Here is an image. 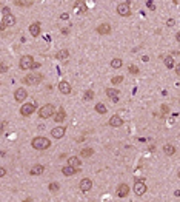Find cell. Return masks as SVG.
<instances>
[{"instance_id":"13","label":"cell","mask_w":180,"mask_h":202,"mask_svg":"<svg viewBox=\"0 0 180 202\" xmlns=\"http://www.w3.org/2000/svg\"><path fill=\"white\" fill-rule=\"evenodd\" d=\"M74 9H75V12H79V14H85L86 12V5H85L83 0H77Z\"/></svg>"},{"instance_id":"18","label":"cell","mask_w":180,"mask_h":202,"mask_svg":"<svg viewBox=\"0 0 180 202\" xmlns=\"http://www.w3.org/2000/svg\"><path fill=\"white\" fill-rule=\"evenodd\" d=\"M97 33L99 34H109L111 33V26L108 23H102L97 26Z\"/></svg>"},{"instance_id":"29","label":"cell","mask_w":180,"mask_h":202,"mask_svg":"<svg viewBox=\"0 0 180 202\" xmlns=\"http://www.w3.org/2000/svg\"><path fill=\"white\" fill-rule=\"evenodd\" d=\"M165 65H166V68H172L174 66V59L171 56H166L165 57Z\"/></svg>"},{"instance_id":"9","label":"cell","mask_w":180,"mask_h":202,"mask_svg":"<svg viewBox=\"0 0 180 202\" xmlns=\"http://www.w3.org/2000/svg\"><path fill=\"white\" fill-rule=\"evenodd\" d=\"M128 193H130V187H128L126 184H120V185L117 187V191H115L117 197H126Z\"/></svg>"},{"instance_id":"5","label":"cell","mask_w":180,"mask_h":202,"mask_svg":"<svg viewBox=\"0 0 180 202\" xmlns=\"http://www.w3.org/2000/svg\"><path fill=\"white\" fill-rule=\"evenodd\" d=\"M16 25V17L8 12V14H3V19H2V26L0 28H8V26H14Z\"/></svg>"},{"instance_id":"20","label":"cell","mask_w":180,"mask_h":202,"mask_svg":"<svg viewBox=\"0 0 180 202\" xmlns=\"http://www.w3.org/2000/svg\"><path fill=\"white\" fill-rule=\"evenodd\" d=\"M62 173L65 174V176H74V174L77 173V168H74V167H71V165H66V167L62 168Z\"/></svg>"},{"instance_id":"16","label":"cell","mask_w":180,"mask_h":202,"mask_svg":"<svg viewBox=\"0 0 180 202\" xmlns=\"http://www.w3.org/2000/svg\"><path fill=\"white\" fill-rule=\"evenodd\" d=\"M109 125H111V127H115V128H117V127H122V125H123V119H122L120 116H112V117L109 119Z\"/></svg>"},{"instance_id":"3","label":"cell","mask_w":180,"mask_h":202,"mask_svg":"<svg viewBox=\"0 0 180 202\" xmlns=\"http://www.w3.org/2000/svg\"><path fill=\"white\" fill-rule=\"evenodd\" d=\"M54 113H56V110H54V106L51 105V103L43 105L42 108L38 110V116H40L42 119H49L51 116H54Z\"/></svg>"},{"instance_id":"7","label":"cell","mask_w":180,"mask_h":202,"mask_svg":"<svg viewBox=\"0 0 180 202\" xmlns=\"http://www.w3.org/2000/svg\"><path fill=\"white\" fill-rule=\"evenodd\" d=\"M35 111V103H25L20 108V114L22 116H31Z\"/></svg>"},{"instance_id":"4","label":"cell","mask_w":180,"mask_h":202,"mask_svg":"<svg viewBox=\"0 0 180 202\" xmlns=\"http://www.w3.org/2000/svg\"><path fill=\"white\" fill-rule=\"evenodd\" d=\"M19 66H20L22 70H31V68H34V59L31 56H23L20 59Z\"/></svg>"},{"instance_id":"39","label":"cell","mask_w":180,"mask_h":202,"mask_svg":"<svg viewBox=\"0 0 180 202\" xmlns=\"http://www.w3.org/2000/svg\"><path fill=\"white\" fill-rule=\"evenodd\" d=\"M5 124H6V122H0V133L3 131V128H5Z\"/></svg>"},{"instance_id":"1","label":"cell","mask_w":180,"mask_h":202,"mask_svg":"<svg viewBox=\"0 0 180 202\" xmlns=\"http://www.w3.org/2000/svg\"><path fill=\"white\" fill-rule=\"evenodd\" d=\"M31 145H32V148H35V150H46V148L51 147V142L46 137H35V139H32Z\"/></svg>"},{"instance_id":"6","label":"cell","mask_w":180,"mask_h":202,"mask_svg":"<svg viewBox=\"0 0 180 202\" xmlns=\"http://www.w3.org/2000/svg\"><path fill=\"white\" fill-rule=\"evenodd\" d=\"M117 14L119 16H123V17H128L131 14V8H130V2H126V3H120L117 6Z\"/></svg>"},{"instance_id":"15","label":"cell","mask_w":180,"mask_h":202,"mask_svg":"<svg viewBox=\"0 0 180 202\" xmlns=\"http://www.w3.org/2000/svg\"><path fill=\"white\" fill-rule=\"evenodd\" d=\"M59 91L62 94H69L71 93V85L68 82H65V80H62V82L59 84Z\"/></svg>"},{"instance_id":"25","label":"cell","mask_w":180,"mask_h":202,"mask_svg":"<svg viewBox=\"0 0 180 202\" xmlns=\"http://www.w3.org/2000/svg\"><path fill=\"white\" fill-rule=\"evenodd\" d=\"M34 3V0H16L17 6H31Z\"/></svg>"},{"instance_id":"40","label":"cell","mask_w":180,"mask_h":202,"mask_svg":"<svg viewBox=\"0 0 180 202\" xmlns=\"http://www.w3.org/2000/svg\"><path fill=\"white\" fill-rule=\"evenodd\" d=\"M60 19H62V20H66V19H68V14H62Z\"/></svg>"},{"instance_id":"24","label":"cell","mask_w":180,"mask_h":202,"mask_svg":"<svg viewBox=\"0 0 180 202\" xmlns=\"http://www.w3.org/2000/svg\"><path fill=\"white\" fill-rule=\"evenodd\" d=\"M93 154H94L93 148H82V150H80V156L82 157H89V156H93Z\"/></svg>"},{"instance_id":"2","label":"cell","mask_w":180,"mask_h":202,"mask_svg":"<svg viewBox=\"0 0 180 202\" xmlns=\"http://www.w3.org/2000/svg\"><path fill=\"white\" fill-rule=\"evenodd\" d=\"M43 80V76L42 74H38V73H34V74H28L26 77L23 79V84H26V85H38Z\"/></svg>"},{"instance_id":"14","label":"cell","mask_w":180,"mask_h":202,"mask_svg":"<svg viewBox=\"0 0 180 202\" xmlns=\"http://www.w3.org/2000/svg\"><path fill=\"white\" fill-rule=\"evenodd\" d=\"M106 94H108V96H109L114 102H117L119 97H120V91L115 90V88H108V90H106Z\"/></svg>"},{"instance_id":"21","label":"cell","mask_w":180,"mask_h":202,"mask_svg":"<svg viewBox=\"0 0 180 202\" xmlns=\"http://www.w3.org/2000/svg\"><path fill=\"white\" fill-rule=\"evenodd\" d=\"M69 57V51L68 49H60L57 54H56V59L57 60H66Z\"/></svg>"},{"instance_id":"33","label":"cell","mask_w":180,"mask_h":202,"mask_svg":"<svg viewBox=\"0 0 180 202\" xmlns=\"http://www.w3.org/2000/svg\"><path fill=\"white\" fill-rule=\"evenodd\" d=\"M128 70H130L131 74H139V68H137L136 65H130V68H128Z\"/></svg>"},{"instance_id":"10","label":"cell","mask_w":180,"mask_h":202,"mask_svg":"<svg viewBox=\"0 0 180 202\" xmlns=\"http://www.w3.org/2000/svg\"><path fill=\"white\" fill-rule=\"evenodd\" d=\"M51 136H53L54 139H62L63 136H65V127H56L51 130Z\"/></svg>"},{"instance_id":"11","label":"cell","mask_w":180,"mask_h":202,"mask_svg":"<svg viewBox=\"0 0 180 202\" xmlns=\"http://www.w3.org/2000/svg\"><path fill=\"white\" fill-rule=\"evenodd\" d=\"M28 97V93H26V90L25 88H19V90H16V93H14V99L17 100V102H22V100H25Z\"/></svg>"},{"instance_id":"27","label":"cell","mask_w":180,"mask_h":202,"mask_svg":"<svg viewBox=\"0 0 180 202\" xmlns=\"http://www.w3.org/2000/svg\"><path fill=\"white\" fill-rule=\"evenodd\" d=\"M83 99H85V100H91V99H94V91H93V90L85 91V93H83Z\"/></svg>"},{"instance_id":"31","label":"cell","mask_w":180,"mask_h":202,"mask_svg":"<svg viewBox=\"0 0 180 202\" xmlns=\"http://www.w3.org/2000/svg\"><path fill=\"white\" fill-rule=\"evenodd\" d=\"M111 82H112V85H119V84H122V82H123V76H115V77H112V79H111Z\"/></svg>"},{"instance_id":"36","label":"cell","mask_w":180,"mask_h":202,"mask_svg":"<svg viewBox=\"0 0 180 202\" xmlns=\"http://www.w3.org/2000/svg\"><path fill=\"white\" fill-rule=\"evenodd\" d=\"M174 23H175V22H174V19H169L168 22H166V25H168V26H174Z\"/></svg>"},{"instance_id":"17","label":"cell","mask_w":180,"mask_h":202,"mask_svg":"<svg viewBox=\"0 0 180 202\" xmlns=\"http://www.w3.org/2000/svg\"><path fill=\"white\" fill-rule=\"evenodd\" d=\"M29 33H31L32 37H37L38 34H40V23H38V22L32 23V25L29 26Z\"/></svg>"},{"instance_id":"26","label":"cell","mask_w":180,"mask_h":202,"mask_svg":"<svg viewBox=\"0 0 180 202\" xmlns=\"http://www.w3.org/2000/svg\"><path fill=\"white\" fill-rule=\"evenodd\" d=\"M163 151H165L166 156H172V154L175 153V148H174L172 145H166V147L163 148Z\"/></svg>"},{"instance_id":"37","label":"cell","mask_w":180,"mask_h":202,"mask_svg":"<svg viewBox=\"0 0 180 202\" xmlns=\"http://www.w3.org/2000/svg\"><path fill=\"white\" fill-rule=\"evenodd\" d=\"M148 6H149L151 9H156V6H154V3H152V0H148Z\"/></svg>"},{"instance_id":"30","label":"cell","mask_w":180,"mask_h":202,"mask_svg":"<svg viewBox=\"0 0 180 202\" xmlns=\"http://www.w3.org/2000/svg\"><path fill=\"white\" fill-rule=\"evenodd\" d=\"M122 65H123L122 59H112L111 60V66H112V68H120Z\"/></svg>"},{"instance_id":"12","label":"cell","mask_w":180,"mask_h":202,"mask_svg":"<svg viewBox=\"0 0 180 202\" xmlns=\"http://www.w3.org/2000/svg\"><path fill=\"white\" fill-rule=\"evenodd\" d=\"M91 188H93V182H91V179L85 178V179L80 181V190H82V191H89Z\"/></svg>"},{"instance_id":"28","label":"cell","mask_w":180,"mask_h":202,"mask_svg":"<svg viewBox=\"0 0 180 202\" xmlns=\"http://www.w3.org/2000/svg\"><path fill=\"white\" fill-rule=\"evenodd\" d=\"M96 111H97L99 114H105V113H106V106H105L103 103H97V105H96Z\"/></svg>"},{"instance_id":"23","label":"cell","mask_w":180,"mask_h":202,"mask_svg":"<svg viewBox=\"0 0 180 202\" xmlns=\"http://www.w3.org/2000/svg\"><path fill=\"white\" fill-rule=\"evenodd\" d=\"M43 171H45L43 165H34V167L31 168V174H35V176H38V174H42Z\"/></svg>"},{"instance_id":"38","label":"cell","mask_w":180,"mask_h":202,"mask_svg":"<svg viewBox=\"0 0 180 202\" xmlns=\"http://www.w3.org/2000/svg\"><path fill=\"white\" fill-rule=\"evenodd\" d=\"M168 110H169L168 105H162V111H163V113H168Z\"/></svg>"},{"instance_id":"35","label":"cell","mask_w":180,"mask_h":202,"mask_svg":"<svg viewBox=\"0 0 180 202\" xmlns=\"http://www.w3.org/2000/svg\"><path fill=\"white\" fill-rule=\"evenodd\" d=\"M5 174H6V170H5L3 167H0V178H3Z\"/></svg>"},{"instance_id":"32","label":"cell","mask_w":180,"mask_h":202,"mask_svg":"<svg viewBox=\"0 0 180 202\" xmlns=\"http://www.w3.org/2000/svg\"><path fill=\"white\" fill-rule=\"evenodd\" d=\"M49 190L53 191V193L59 191V184H57V182H53V184H49Z\"/></svg>"},{"instance_id":"22","label":"cell","mask_w":180,"mask_h":202,"mask_svg":"<svg viewBox=\"0 0 180 202\" xmlns=\"http://www.w3.org/2000/svg\"><path fill=\"white\" fill-rule=\"evenodd\" d=\"M68 165H71V167H74V168H79V165H80V159H79V157H75V156L69 157V159H68Z\"/></svg>"},{"instance_id":"34","label":"cell","mask_w":180,"mask_h":202,"mask_svg":"<svg viewBox=\"0 0 180 202\" xmlns=\"http://www.w3.org/2000/svg\"><path fill=\"white\" fill-rule=\"evenodd\" d=\"M9 68H8V66L5 65V63H0V74H3V73H6Z\"/></svg>"},{"instance_id":"19","label":"cell","mask_w":180,"mask_h":202,"mask_svg":"<svg viewBox=\"0 0 180 202\" xmlns=\"http://www.w3.org/2000/svg\"><path fill=\"white\" fill-rule=\"evenodd\" d=\"M54 114H56V116H54L56 124H62L63 120H65V110H63V108H59V111L54 113Z\"/></svg>"},{"instance_id":"8","label":"cell","mask_w":180,"mask_h":202,"mask_svg":"<svg viewBox=\"0 0 180 202\" xmlns=\"http://www.w3.org/2000/svg\"><path fill=\"white\" fill-rule=\"evenodd\" d=\"M146 191V185H145V181H136V185H134V193L137 196H142L145 194Z\"/></svg>"}]
</instances>
